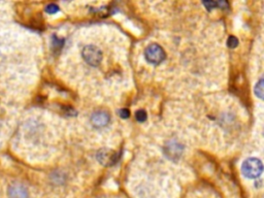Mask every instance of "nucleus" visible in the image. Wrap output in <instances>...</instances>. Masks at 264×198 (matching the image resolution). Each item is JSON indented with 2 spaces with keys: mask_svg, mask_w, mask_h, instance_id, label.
Here are the masks:
<instances>
[{
  "mask_svg": "<svg viewBox=\"0 0 264 198\" xmlns=\"http://www.w3.org/2000/svg\"><path fill=\"white\" fill-rule=\"evenodd\" d=\"M8 195L10 198H27V190L20 184L13 185L10 190H8Z\"/></svg>",
  "mask_w": 264,
  "mask_h": 198,
  "instance_id": "0eeeda50",
  "label": "nucleus"
},
{
  "mask_svg": "<svg viewBox=\"0 0 264 198\" xmlns=\"http://www.w3.org/2000/svg\"><path fill=\"white\" fill-rule=\"evenodd\" d=\"M164 153L169 159L178 160L183 153V146L177 140H170L164 147Z\"/></svg>",
  "mask_w": 264,
  "mask_h": 198,
  "instance_id": "39448f33",
  "label": "nucleus"
},
{
  "mask_svg": "<svg viewBox=\"0 0 264 198\" xmlns=\"http://www.w3.org/2000/svg\"><path fill=\"white\" fill-rule=\"evenodd\" d=\"M238 44H239V40H238V39H236V38L230 37V38L228 39V47H229V48L234 49V48L238 47Z\"/></svg>",
  "mask_w": 264,
  "mask_h": 198,
  "instance_id": "9b49d317",
  "label": "nucleus"
},
{
  "mask_svg": "<svg viewBox=\"0 0 264 198\" xmlns=\"http://www.w3.org/2000/svg\"><path fill=\"white\" fill-rule=\"evenodd\" d=\"M144 56L150 63H152V64L157 65V64H160L161 62L164 61L166 55H165L164 50H163L159 44L152 43L147 49H145Z\"/></svg>",
  "mask_w": 264,
  "mask_h": 198,
  "instance_id": "7ed1b4c3",
  "label": "nucleus"
},
{
  "mask_svg": "<svg viewBox=\"0 0 264 198\" xmlns=\"http://www.w3.org/2000/svg\"><path fill=\"white\" fill-rule=\"evenodd\" d=\"M81 56L91 66H98L102 60V53L96 46L89 44L81 51Z\"/></svg>",
  "mask_w": 264,
  "mask_h": 198,
  "instance_id": "f03ea898",
  "label": "nucleus"
},
{
  "mask_svg": "<svg viewBox=\"0 0 264 198\" xmlns=\"http://www.w3.org/2000/svg\"><path fill=\"white\" fill-rule=\"evenodd\" d=\"M263 170L262 162L257 158H249L245 160L243 166H242V172L244 177L249 178H256L261 176Z\"/></svg>",
  "mask_w": 264,
  "mask_h": 198,
  "instance_id": "f257e3e1",
  "label": "nucleus"
},
{
  "mask_svg": "<svg viewBox=\"0 0 264 198\" xmlns=\"http://www.w3.org/2000/svg\"><path fill=\"white\" fill-rule=\"evenodd\" d=\"M58 11H59L58 5L54 4V3H51V4H49V5L45 6V12H47L48 14H50V15L56 14Z\"/></svg>",
  "mask_w": 264,
  "mask_h": 198,
  "instance_id": "9d476101",
  "label": "nucleus"
},
{
  "mask_svg": "<svg viewBox=\"0 0 264 198\" xmlns=\"http://www.w3.org/2000/svg\"><path fill=\"white\" fill-rule=\"evenodd\" d=\"M111 118L110 115H108L104 111H97L92 116H91V123L96 128H102L106 126L110 122Z\"/></svg>",
  "mask_w": 264,
  "mask_h": 198,
  "instance_id": "423d86ee",
  "label": "nucleus"
},
{
  "mask_svg": "<svg viewBox=\"0 0 264 198\" xmlns=\"http://www.w3.org/2000/svg\"><path fill=\"white\" fill-rule=\"evenodd\" d=\"M121 154L116 151L108 150V149H102L97 153V160L99 163H102L104 166H112L116 164L120 159Z\"/></svg>",
  "mask_w": 264,
  "mask_h": 198,
  "instance_id": "20e7f679",
  "label": "nucleus"
},
{
  "mask_svg": "<svg viewBox=\"0 0 264 198\" xmlns=\"http://www.w3.org/2000/svg\"><path fill=\"white\" fill-rule=\"evenodd\" d=\"M263 79H260L259 82L255 86V94H256V96L261 99V100L263 99Z\"/></svg>",
  "mask_w": 264,
  "mask_h": 198,
  "instance_id": "6e6552de",
  "label": "nucleus"
},
{
  "mask_svg": "<svg viewBox=\"0 0 264 198\" xmlns=\"http://www.w3.org/2000/svg\"><path fill=\"white\" fill-rule=\"evenodd\" d=\"M203 5L207 8L208 11H212L214 8L218 7V2H214V1H204Z\"/></svg>",
  "mask_w": 264,
  "mask_h": 198,
  "instance_id": "f8f14e48",
  "label": "nucleus"
},
{
  "mask_svg": "<svg viewBox=\"0 0 264 198\" xmlns=\"http://www.w3.org/2000/svg\"><path fill=\"white\" fill-rule=\"evenodd\" d=\"M135 119L139 122H144L147 120V113H145L143 110H139L135 113Z\"/></svg>",
  "mask_w": 264,
  "mask_h": 198,
  "instance_id": "1a4fd4ad",
  "label": "nucleus"
},
{
  "mask_svg": "<svg viewBox=\"0 0 264 198\" xmlns=\"http://www.w3.org/2000/svg\"><path fill=\"white\" fill-rule=\"evenodd\" d=\"M119 115H120L121 118H123V119H127V118H128V117L130 116V113H129V111H128V110H126V109H122V110H120V111H119Z\"/></svg>",
  "mask_w": 264,
  "mask_h": 198,
  "instance_id": "ddd939ff",
  "label": "nucleus"
}]
</instances>
